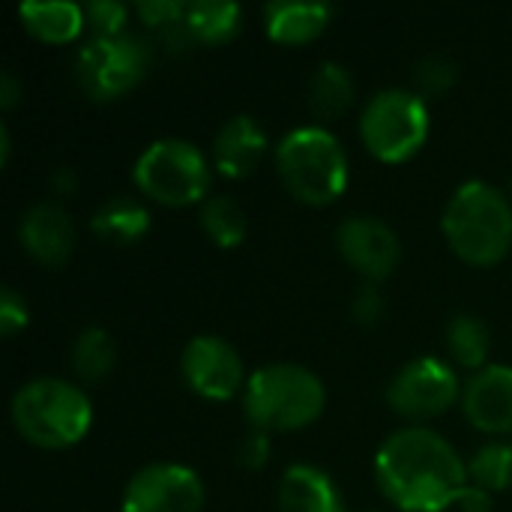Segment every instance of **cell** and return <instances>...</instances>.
Segmentation results:
<instances>
[{
    "label": "cell",
    "mask_w": 512,
    "mask_h": 512,
    "mask_svg": "<svg viewBox=\"0 0 512 512\" xmlns=\"http://www.w3.org/2000/svg\"><path fill=\"white\" fill-rule=\"evenodd\" d=\"M381 492L405 512H444L468 483V462L429 426H405L375 453Z\"/></svg>",
    "instance_id": "6da1fadb"
},
{
    "label": "cell",
    "mask_w": 512,
    "mask_h": 512,
    "mask_svg": "<svg viewBox=\"0 0 512 512\" xmlns=\"http://www.w3.org/2000/svg\"><path fill=\"white\" fill-rule=\"evenodd\" d=\"M441 231L465 264L492 267L512 246V201L489 180H465L444 204Z\"/></svg>",
    "instance_id": "7a4b0ae2"
},
{
    "label": "cell",
    "mask_w": 512,
    "mask_h": 512,
    "mask_svg": "<svg viewBox=\"0 0 512 512\" xmlns=\"http://www.w3.org/2000/svg\"><path fill=\"white\" fill-rule=\"evenodd\" d=\"M327 405L324 381L303 363L279 360L258 366L243 390V414L252 429L294 432L321 417Z\"/></svg>",
    "instance_id": "3957f363"
},
{
    "label": "cell",
    "mask_w": 512,
    "mask_h": 512,
    "mask_svg": "<svg viewBox=\"0 0 512 512\" xmlns=\"http://www.w3.org/2000/svg\"><path fill=\"white\" fill-rule=\"evenodd\" d=\"M12 423L21 438L45 450L78 444L93 426L90 396L57 375H36L24 381L9 402Z\"/></svg>",
    "instance_id": "277c9868"
},
{
    "label": "cell",
    "mask_w": 512,
    "mask_h": 512,
    "mask_svg": "<svg viewBox=\"0 0 512 512\" xmlns=\"http://www.w3.org/2000/svg\"><path fill=\"white\" fill-rule=\"evenodd\" d=\"M276 168L288 192L306 204L336 201L351 177L348 153L339 135L324 123L288 129L276 144Z\"/></svg>",
    "instance_id": "5b68a950"
},
{
    "label": "cell",
    "mask_w": 512,
    "mask_h": 512,
    "mask_svg": "<svg viewBox=\"0 0 512 512\" xmlns=\"http://www.w3.org/2000/svg\"><path fill=\"white\" fill-rule=\"evenodd\" d=\"M210 177L213 168L204 150L189 138H177V135L150 141L132 165V180L138 192L168 207H186L192 201H204L210 189Z\"/></svg>",
    "instance_id": "8992f818"
},
{
    "label": "cell",
    "mask_w": 512,
    "mask_h": 512,
    "mask_svg": "<svg viewBox=\"0 0 512 512\" xmlns=\"http://www.w3.org/2000/svg\"><path fill=\"white\" fill-rule=\"evenodd\" d=\"M429 126V102L417 90L384 87L366 99L357 132L381 162H405L426 144Z\"/></svg>",
    "instance_id": "52a82bcc"
},
{
    "label": "cell",
    "mask_w": 512,
    "mask_h": 512,
    "mask_svg": "<svg viewBox=\"0 0 512 512\" xmlns=\"http://www.w3.org/2000/svg\"><path fill=\"white\" fill-rule=\"evenodd\" d=\"M150 66V45L135 33L117 36H87V42L75 54V81L78 87L96 99L111 102L129 93Z\"/></svg>",
    "instance_id": "ba28073f"
},
{
    "label": "cell",
    "mask_w": 512,
    "mask_h": 512,
    "mask_svg": "<svg viewBox=\"0 0 512 512\" xmlns=\"http://www.w3.org/2000/svg\"><path fill=\"white\" fill-rule=\"evenodd\" d=\"M462 381L453 363L441 357H414L387 384V405L414 420H429L453 408V402L462 396Z\"/></svg>",
    "instance_id": "9c48e42d"
},
{
    "label": "cell",
    "mask_w": 512,
    "mask_h": 512,
    "mask_svg": "<svg viewBox=\"0 0 512 512\" xmlns=\"http://www.w3.org/2000/svg\"><path fill=\"white\" fill-rule=\"evenodd\" d=\"M204 498V483L189 465L147 462L129 477L120 512H201Z\"/></svg>",
    "instance_id": "30bf717a"
},
{
    "label": "cell",
    "mask_w": 512,
    "mask_h": 512,
    "mask_svg": "<svg viewBox=\"0 0 512 512\" xmlns=\"http://www.w3.org/2000/svg\"><path fill=\"white\" fill-rule=\"evenodd\" d=\"M180 375L192 393L204 399H216V402H225L243 393L249 381L240 351L228 339L213 336V333H201L183 345Z\"/></svg>",
    "instance_id": "8fae6325"
},
{
    "label": "cell",
    "mask_w": 512,
    "mask_h": 512,
    "mask_svg": "<svg viewBox=\"0 0 512 512\" xmlns=\"http://www.w3.org/2000/svg\"><path fill=\"white\" fill-rule=\"evenodd\" d=\"M339 255L369 282L390 276L402 258V240L390 222L372 213L345 216L336 228Z\"/></svg>",
    "instance_id": "7c38bea8"
},
{
    "label": "cell",
    "mask_w": 512,
    "mask_h": 512,
    "mask_svg": "<svg viewBox=\"0 0 512 512\" xmlns=\"http://www.w3.org/2000/svg\"><path fill=\"white\" fill-rule=\"evenodd\" d=\"M462 411L486 435H512V366L489 363L477 369L462 390Z\"/></svg>",
    "instance_id": "4fadbf2b"
},
{
    "label": "cell",
    "mask_w": 512,
    "mask_h": 512,
    "mask_svg": "<svg viewBox=\"0 0 512 512\" xmlns=\"http://www.w3.org/2000/svg\"><path fill=\"white\" fill-rule=\"evenodd\" d=\"M18 240L45 267H60L75 249V222L57 201H36L18 219Z\"/></svg>",
    "instance_id": "5bb4252c"
},
{
    "label": "cell",
    "mask_w": 512,
    "mask_h": 512,
    "mask_svg": "<svg viewBox=\"0 0 512 512\" xmlns=\"http://www.w3.org/2000/svg\"><path fill=\"white\" fill-rule=\"evenodd\" d=\"M267 153V129L252 114H231L213 135V165L219 174L249 177Z\"/></svg>",
    "instance_id": "9a60e30c"
},
{
    "label": "cell",
    "mask_w": 512,
    "mask_h": 512,
    "mask_svg": "<svg viewBox=\"0 0 512 512\" xmlns=\"http://www.w3.org/2000/svg\"><path fill=\"white\" fill-rule=\"evenodd\" d=\"M276 501L279 512H345L342 489L312 462H294L282 471Z\"/></svg>",
    "instance_id": "2e32d148"
},
{
    "label": "cell",
    "mask_w": 512,
    "mask_h": 512,
    "mask_svg": "<svg viewBox=\"0 0 512 512\" xmlns=\"http://www.w3.org/2000/svg\"><path fill=\"white\" fill-rule=\"evenodd\" d=\"M333 12V3L324 0H273L264 6V27L276 42L300 45L321 36Z\"/></svg>",
    "instance_id": "e0dca14e"
},
{
    "label": "cell",
    "mask_w": 512,
    "mask_h": 512,
    "mask_svg": "<svg viewBox=\"0 0 512 512\" xmlns=\"http://www.w3.org/2000/svg\"><path fill=\"white\" fill-rule=\"evenodd\" d=\"M90 228L108 243H135L150 228V210L141 198L117 192L93 210Z\"/></svg>",
    "instance_id": "ac0fdd59"
},
{
    "label": "cell",
    "mask_w": 512,
    "mask_h": 512,
    "mask_svg": "<svg viewBox=\"0 0 512 512\" xmlns=\"http://www.w3.org/2000/svg\"><path fill=\"white\" fill-rule=\"evenodd\" d=\"M24 27L45 42H72L84 27V6L72 0H30L18 6Z\"/></svg>",
    "instance_id": "d6986e66"
},
{
    "label": "cell",
    "mask_w": 512,
    "mask_h": 512,
    "mask_svg": "<svg viewBox=\"0 0 512 512\" xmlns=\"http://www.w3.org/2000/svg\"><path fill=\"white\" fill-rule=\"evenodd\" d=\"M354 93H357V84L345 63L324 60L315 66V72L309 78V108L321 123L345 114L354 102Z\"/></svg>",
    "instance_id": "ffe728a7"
},
{
    "label": "cell",
    "mask_w": 512,
    "mask_h": 512,
    "mask_svg": "<svg viewBox=\"0 0 512 512\" xmlns=\"http://www.w3.org/2000/svg\"><path fill=\"white\" fill-rule=\"evenodd\" d=\"M69 366H72L78 381H87V384L105 381L117 366V342H114V336L105 327H96V324L84 327L69 345Z\"/></svg>",
    "instance_id": "44dd1931"
},
{
    "label": "cell",
    "mask_w": 512,
    "mask_h": 512,
    "mask_svg": "<svg viewBox=\"0 0 512 512\" xmlns=\"http://www.w3.org/2000/svg\"><path fill=\"white\" fill-rule=\"evenodd\" d=\"M243 9L234 0H192L186 6V33L201 45H222L240 30Z\"/></svg>",
    "instance_id": "7402d4cb"
},
{
    "label": "cell",
    "mask_w": 512,
    "mask_h": 512,
    "mask_svg": "<svg viewBox=\"0 0 512 512\" xmlns=\"http://www.w3.org/2000/svg\"><path fill=\"white\" fill-rule=\"evenodd\" d=\"M198 219H201L204 234H207L216 246H222V249H234V246H240V243L246 240L249 222H246L243 207H240L231 195L210 192V195L201 201Z\"/></svg>",
    "instance_id": "603a6c76"
},
{
    "label": "cell",
    "mask_w": 512,
    "mask_h": 512,
    "mask_svg": "<svg viewBox=\"0 0 512 512\" xmlns=\"http://www.w3.org/2000/svg\"><path fill=\"white\" fill-rule=\"evenodd\" d=\"M447 351L450 357L465 366V369H483L489 366V351H492V333L489 324L477 315L459 312L447 321Z\"/></svg>",
    "instance_id": "cb8c5ba5"
},
{
    "label": "cell",
    "mask_w": 512,
    "mask_h": 512,
    "mask_svg": "<svg viewBox=\"0 0 512 512\" xmlns=\"http://www.w3.org/2000/svg\"><path fill=\"white\" fill-rule=\"evenodd\" d=\"M468 480L486 492H504L512 486V441L495 438L468 459Z\"/></svg>",
    "instance_id": "d4e9b609"
},
{
    "label": "cell",
    "mask_w": 512,
    "mask_h": 512,
    "mask_svg": "<svg viewBox=\"0 0 512 512\" xmlns=\"http://www.w3.org/2000/svg\"><path fill=\"white\" fill-rule=\"evenodd\" d=\"M456 63L453 60H447V57H441V54H429V57H423L417 66H414V90L423 96V99H429V96H441V93H447L453 84H456Z\"/></svg>",
    "instance_id": "484cf974"
},
{
    "label": "cell",
    "mask_w": 512,
    "mask_h": 512,
    "mask_svg": "<svg viewBox=\"0 0 512 512\" xmlns=\"http://www.w3.org/2000/svg\"><path fill=\"white\" fill-rule=\"evenodd\" d=\"M84 21L90 36H117L126 33L129 9L117 0H90L84 6Z\"/></svg>",
    "instance_id": "4316f807"
},
{
    "label": "cell",
    "mask_w": 512,
    "mask_h": 512,
    "mask_svg": "<svg viewBox=\"0 0 512 512\" xmlns=\"http://www.w3.org/2000/svg\"><path fill=\"white\" fill-rule=\"evenodd\" d=\"M186 6L189 3H183V0H138L135 15L159 36L186 21Z\"/></svg>",
    "instance_id": "83f0119b"
},
{
    "label": "cell",
    "mask_w": 512,
    "mask_h": 512,
    "mask_svg": "<svg viewBox=\"0 0 512 512\" xmlns=\"http://www.w3.org/2000/svg\"><path fill=\"white\" fill-rule=\"evenodd\" d=\"M267 459H270V435L261 429H249L237 441V465H243L246 471H258L267 465Z\"/></svg>",
    "instance_id": "f1b7e54d"
},
{
    "label": "cell",
    "mask_w": 512,
    "mask_h": 512,
    "mask_svg": "<svg viewBox=\"0 0 512 512\" xmlns=\"http://www.w3.org/2000/svg\"><path fill=\"white\" fill-rule=\"evenodd\" d=\"M27 300L12 288V285H6L3 288V294H0V333L9 339V336H15L21 327H27Z\"/></svg>",
    "instance_id": "f546056e"
},
{
    "label": "cell",
    "mask_w": 512,
    "mask_h": 512,
    "mask_svg": "<svg viewBox=\"0 0 512 512\" xmlns=\"http://www.w3.org/2000/svg\"><path fill=\"white\" fill-rule=\"evenodd\" d=\"M384 309H387V300L375 282H366L363 288H357L351 300V312L360 324H378L384 318Z\"/></svg>",
    "instance_id": "4dcf8cb0"
},
{
    "label": "cell",
    "mask_w": 512,
    "mask_h": 512,
    "mask_svg": "<svg viewBox=\"0 0 512 512\" xmlns=\"http://www.w3.org/2000/svg\"><path fill=\"white\" fill-rule=\"evenodd\" d=\"M492 492H486V489H480L477 483H465L462 486V492L456 495V501H453V510L456 512H492Z\"/></svg>",
    "instance_id": "1f68e13d"
},
{
    "label": "cell",
    "mask_w": 512,
    "mask_h": 512,
    "mask_svg": "<svg viewBox=\"0 0 512 512\" xmlns=\"http://www.w3.org/2000/svg\"><path fill=\"white\" fill-rule=\"evenodd\" d=\"M18 96H21L18 78H15L12 72H3V75H0V105H3V108H12V105L18 102Z\"/></svg>",
    "instance_id": "d6a6232c"
},
{
    "label": "cell",
    "mask_w": 512,
    "mask_h": 512,
    "mask_svg": "<svg viewBox=\"0 0 512 512\" xmlns=\"http://www.w3.org/2000/svg\"><path fill=\"white\" fill-rule=\"evenodd\" d=\"M51 186H54L60 195H69V192L75 189V174H72L69 168H57L54 177H51Z\"/></svg>",
    "instance_id": "836d02e7"
},
{
    "label": "cell",
    "mask_w": 512,
    "mask_h": 512,
    "mask_svg": "<svg viewBox=\"0 0 512 512\" xmlns=\"http://www.w3.org/2000/svg\"><path fill=\"white\" fill-rule=\"evenodd\" d=\"M9 147H12V144H9V126L0 123V162H3V165L9 162Z\"/></svg>",
    "instance_id": "e575fe53"
}]
</instances>
